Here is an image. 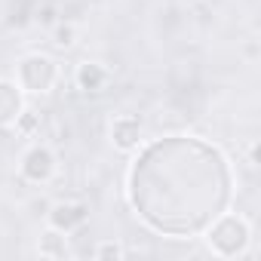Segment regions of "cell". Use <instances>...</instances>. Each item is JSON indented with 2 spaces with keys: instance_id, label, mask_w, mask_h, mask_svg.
Masks as SVG:
<instances>
[{
  "instance_id": "obj_1",
  "label": "cell",
  "mask_w": 261,
  "mask_h": 261,
  "mask_svg": "<svg viewBox=\"0 0 261 261\" xmlns=\"http://www.w3.org/2000/svg\"><path fill=\"white\" fill-rule=\"evenodd\" d=\"M129 203L157 233H203L230 203L233 175L227 157L194 136H169L145 145L129 166Z\"/></svg>"
},
{
  "instance_id": "obj_2",
  "label": "cell",
  "mask_w": 261,
  "mask_h": 261,
  "mask_svg": "<svg viewBox=\"0 0 261 261\" xmlns=\"http://www.w3.org/2000/svg\"><path fill=\"white\" fill-rule=\"evenodd\" d=\"M206 240H209V246H212L215 255H221V258H237V255H243V252L249 249V243H252V227H249V221H246L243 215H233V212L224 209V212L206 227Z\"/></svg>"
},
{
  "instance_id": "obj_3",
  "label": "cell",
  "mask_w": 261,
  "mask_h": 261,
  "mask_svg": "<svg viewBox=\"0 0 261 261\" xmlns=\"http://www.w3.org/2000/svg\"><path fill=\"white\" fill-rule=\"evenodd\" d=\"M56 77H59V68L49 56H40V53H31L19 62V86L22 92H49L56 86Z\"/></svg>"
},
{
  "instance_id": "obj_4",
  "label": "cell",
  "mask_w": 261,
  "mask_h": 261,
  "mask_svg": "<svg viewBox=\"0 0 261 261\" xmlns=\"http://www.w3.org/2000/svg\"><path fill=\"white\" fill-rule=\"evenodd\" d=\"M53 172H56V154L46 145H34V148L25 151V157H22V175L28 181L43 185V181L53 178Z\"/></svg>"
},
{
  "instance_id": "obj_5",
  "label": "cell",
  "mask_w": 261,
  "mask_h": 261,
  "mask_svg": "<svg viewBox=\"0 0 261 261\" xmlns=\"http://www.w3.org/2000/svg\"><path fill=\"white\" fill-rule=\"evenodd\" d=\"M111 142L120 148V151H136L142 145V123L139 117H117L111 123Z\"/></svg>"
},
{
  "instance_id": "obj_6",
  "label": "cell",
  "mask_w": 261,
  "mask_h": 261,
  "mask_svg": "<svg viewBox=\"0 0 261 261\" xmlns=\"http://www.w3.org/2000/svg\"><path fill=\"white\" fill-rule=\"evenodd\" d=\"M22 111H25L22 86L13 80H0V126H13Z\"/></svg>"
},
{
  "instance_id": "obj_7",
  "label": "cell",
  "mask_w": 261,
  "mask_h": 261,
  "mask_svg": "<svg viewBox=\"0 0 261 261\" xmlns=\"http://www.w3.org/2000/svg\"><path fill=\"white\" fill-rule=\"evenodd\" d=\"M77 86L83 89V92H101V89H108V83H111V71L105 68V65H98V62H83V65H77Z\"/></svg>"
},
{
  "instance_id": "obj_8",
  "label": "cell",
  "mask_w": 261,
  "mask_h": 261,
  "mask_svg": "<svg viewBox=\"0 0 261 261\" xmlns=\"http://www.w3.org/2000/svg\"><path fill=\"white\" fill-rule=\"evenodd\" d=\"M83 221H86V206H80V203H59L49 212V224L59 227V230H65V233H71Z\"/></svg>"
},
{
  "instance_id": "obj_9",
  "label": "cell",
  "mask_w": 261,
  "mask_h": 261,
  "mask_svg": "<svg viewBox=\"0 0 261 261\" xmlns=\"http://www.w3.org/2000/svg\"><path fill=\"white\" fill-rule=\"evenodd\" d=\"M40 255L43 258H65L68 255V237H65V230H59V227H49L43 237H40Z\"/></svg>"
},
{
  "instance_id": "obj_10",
  "label": "cell",
  "mask_w": 261,
  "mask_h": 261,
  "mask_svg": "<svg viewBox=\"0 0 261 261\" xmlns=\"http://www.w3.org/2000/svg\"><path fill=\"white\" fill-rule=\"evenodd\" d=\"M92 255H98V258H123L126 252H123V246H117V243H101V246L92 249Z\"/></svg>"
},
{
  "instance_id": "obj_11",
  "label": "cell",
  "mask_w": 261,
  "mask_h": 261,
  "mask_svg": "<svg viewBox=\"0 0 261 261\" xmlns=\"http://www.w3.org/2000/svg\"><path fill=\"white\" fill-rule=\"evenodd\" d=\"M56 43L59 46H71L74 43V28L71 25H59L56 28Z\"/></svg>"
}]
</instances>
